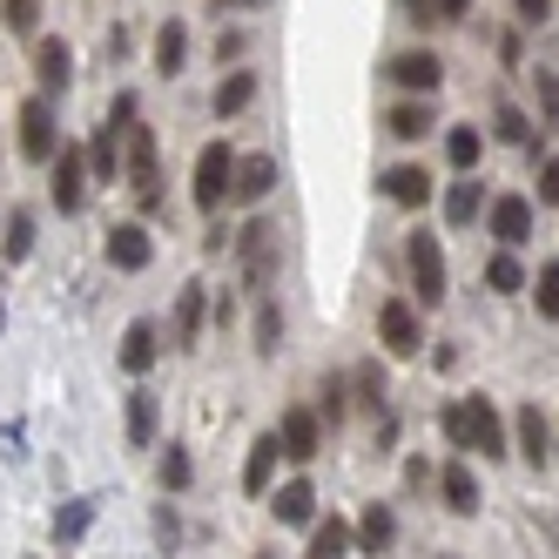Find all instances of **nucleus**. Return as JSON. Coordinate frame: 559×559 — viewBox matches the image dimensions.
I'll return each instance as SVG.
<instances>
[{
  "mask_svg": "<svg viewBox=\"0 0 559 559\" xmlns=\"http://www.w3.org/2000/svg\"><path fill=\"white\" fill-rule=\"evenodd\" d=\"M445 438L459 452H486V459H506V418L492 412V397H459V405H445Z\"/></svg>",
  "mask_w": 559,
  "mask_h": 559,
  "instance_id": "1",
  "label": "nucleus"
},
{
  "mask_svg": "<svg viewBox=\"0 0 559 559\" xmlns=\"http://www.w3.org/2000/svg\"><path fill=\"white\" fill-rule=\"evenodd\" d=\"M229 189H236V155H229V142H210L203 155H195L189 195H195V210H203V216H216V210L229 203Z\"/></svg>",
  "mask_w": 559,
  "mask_h": 559,
  "instance_id": "2",
  "label": "nucleus"
},
{
  "mask_svg": "<svg viewBox=\"0 0 559 559\" xmlns=\"http://www.w3.org/2000/svg\"><path fill=\"white\" fill-rule=\"evenodd\" d=\"M405 263H412V297L418 304H445V250H438L431 229L405 236Z\"/></svg>",
  "mask_w": 559,
  "mask_h": 559,
  "instance_id": "3",
  "label": "nucleus"
},
{
  "mask_svg": "<svg viewBox=\"0 0 559 559\" xmlns=\"http://www.w3.org/2000/svg\"><path fill=\"white\" fill-rule=\"evenodd\" d=\"M378 344H384L391 357H418L425 324H418V310H412L405 297H384V304H378Z\"/></svg>",
  "mask_w": 559,
  "mask_h": 559,
  "instance_id": "4",
  "label": "nucleus"
},
{
  "mask_svg": "<svg viewBox=\"0 0 559 559\" xmlns=\"http://www.w3.org/2000/svg\"><path fill=\"white\" fill-rule=\"evenodd\" d=\"M55 102L48 95H27L21 102V155L27 163H55Z\"/></svg>",
  "mask_w": 559,
  "mask_h": 559,
  "instance_id": "5",
  "label": "nucleus"
},
{
  "mask_svg": "<svg viewBox=\"0 0 559 559\" xmlns=\"http://www.w3.org/2000/svg\"><path fill=\"white\" fill-rule=\"evenodd\" d=\"M82 195H88V148L61 142L55 148V210L74 216V210H82Z\"/></svg>",
  "mask_w": 559,
  "mask_h": 559,
  "instance_id": "6",
  "label": "nucleus"
},
{
  "mask_svg": "<svg viewBox=\"0 0 559 559\" xmlns=\"http://www.w3.org/2000/svg\"><path fill=\"white\" fill-rule=\"evenodd\" d=\"M276 445H284V459L310 465L317 452H324V425H317V412H310V405H290L284 425H276Z\"/></svg>",
  "mask_w": 559,
  "mask_h": 559,
  "instance_id": "7",
  "label": "nucleus"
},
{
  "mask_svg": "<svg viewBox=\"0 0 559 559\" xmlns=\"http://www.w3.org/2000/svg\"><path fill=\"white\" fill-rule=\"evenodd\" d=\"M122 135H129V182H135V195H142V210H155V203H163V195H155V129L129 122Z\"/></svg>",
  "mask_w": 559,
  "mask_h": 559,
  "instance_id": "8",
  "label": "nucleus"
},
{
  "mask_svg": "<svg viewBox=\"0 0 559 559\" xmlns=\"http://www.w3.org/2000/svg\"><path fill=\"white\" fill-rule=\"evenodd\" d=\"M236 250H243V284L263 290L270 270H276V250H270V223H243L236 229Z\"/></svg>",
  "mask_w": 559,
  "mask_h": 559,
  "instance_id": "9",
  "label": "nucleus"
},
{
  "mask_svg": "<svg viewBox=\"0 0 559 559\" xmlns=\"http://www.w3.org/2000/svg\"><path fill=\"white\" fill-rule=\"evenodd\" d=\"M492 236H499V250L533 243V203L526 195H492Z\"/></svg>",
  "mask_w": 559,
  "mask_h": 559,
  "instance_id": "10",
  "label": "nucleus"
},
{
  "mask_svg": "<svg viewBox=\"0 0 559 559\" xmlns=\"http://www.w3.org/2000/svg\"><path fill=\"white\" fill-rule=\"evenodd\" d=\"M391 82L412 88V95H438V82H445V61H438L431 48H412V55L391 61Z\"/></svg>",
  "mask_w": 559,
  "mask_h": 559,
  "instance_id": "11",
  "label": "nucleus"
},
{
  "mask_svg": "<svg viewBox=\"0 0 559 559\" xmlns=\"http://www.w3.org/2000/svg\"><path fill=\"white\" fill-rule=\"evenodd\" d=\"M155 357H163V331H155L148 317H135V324L122 331V371H129V378H148Z\"/></svg>",
  "mask_w": 559,
  "mask_h": 559,
  "instance_id": "12",
  "label": "nucleus"
},
{
  "mask_svg": "<svg viewBox=\"0 0 559 559\" xmlns=\"http://www.w3.org/2000/svg\"><path fill=\"white\" fill-rule=\"evenodd\" d=\"M148 257H155V243H148V229L142 223H122V229H108V263L115 270H148Z\"/></svg>",
  "mask_w": 559,
  "mask_h": 559,
  "instance_id": "13",
  "label": "nucleus"
},
{
  "mask_svg": "<svg viewBox=\"0 0 559 559\" xmlns=\"http://www.w3.org/2000/svg\"><path fill=\"white\" fill-rule=\"evenodd\" d=\"M384 195H391L397 210H425L431 203V169H412V163L384 169Z\"/></svg>",
  "mask_w": 559,
  "mask_h": 559,
  "instance_id": "14",
  "label": "nucleus"
},
{
  "mask_svg": "<svg viewBox=\"0 0 559 559\" xmlns=\"http://www.w3.org/2000/svg\"><path fill=\"white\" fill-rule=\"evenodd\" d=\"M34 74H41V88H55V95L74 82V48L61 41V34H48V41L34 48Z\"/></svg>",
  "mask_w": 559,
  "mask_h": 559,
  "instance_id": "15",
  "label": "nucleus"
},
{
  "mask_svg": "<svg viewBox=\"0 0 559 559\" xmlns=\"http://www.w3.org/2000/svg\"><path fill=\"white\" fill-rule=\"evenodd\" d=\"M276 459H284V445H276V431H263L257 445H250V459H243V492H250V499H263V492H270Z\"/></svg>",
  "mask_w": 559,
  "mask_h": 559,
  "instance_id": "16",
  "label": "nucleus"
},
{
  "mask_svg": "<svg viewBox=\"0 0 559 559\" xmlns=\"http://www.w3.org/2000/svg\"><path fill=\"white\" fill-rule=\"evenodd\" d=\"M276 189V163H270V155H243V163H236V203H263V195Z\"/></svg>",
  "mask_w": 559,
  "mask_h": 559,
  "instance_id": "17",
  "label": "nucleus"
},
{
  "mask_svg": "<svg viewBox=\"0 0 559 559\" xmlns=\"http://www.w3.org/2000/svg\"><path fill=\"white\" fill-rule=\"evenodd\" d=\"M195 337H203V284H189L176 297V324H169V344L176 350H195Z\"/></svg>",
  "mask_w": 559,
  "mask_h": 559,
  "instance_id": "18",
  "label": "nucleus"
},
{
  "mask_svg": "<svg viewBox=\"0 0 559 559\" xmlns=\"http://www.w3.org/2000/svg\"><path fill=\"white\" fill-rule=\"evenodd\" d=\"M88 176L95 182H115V176H122V129H95V142H88Z\"/></svg>",
  "mask_w": 559,
  "mask_h": 559,
  "instance_id": "19",
  "label": "nucleus"
},
{
  "mask_svg": "<svg viewBox=\"0 0 559 559\" xmlns=\"http://www.w3.org/2000/svg\"><path fill=\"white\" fill-rule=\"evenodd\" d=\"M270 506H276V519H284V526H310V512H317L310 478H290V486H276V492H270Z\"/></svg>",
  "mask_w": 559,
  "mask_h": 559,
  "instance_id": "20",
  "label": "nucleus"
},
{
  "mask_svg": "<svg viewBox=\"0 0 559 559\" xmlns=\"http://www.w3.org/2000/svg\"><path fill=\"white\" fill-rule=\"evenodd\" d=\"M478 210H486V182L459 176V182L445 189V223H452V229H465V223H478Z\"/></svg>",
  "mask_w": 559,
  "mask_h": 559,
  "instance_id": "21",
  "label": "nucleus"
},
{
  "mask_svg": "<svg viewBox=\"0 0 559 559\" xmlns=\"http://www.w3.org/2000/svg\"><path fill=\"white\" fill-rule=\"evenodd\" d=\"M350 519H324V526H310V546H304V559H350Z\"/></svg>",
  "mask_w": 559,
  "mask_h": 559,
  "instance_id": "22",
  "label": "nucleus"
},
{
  "mask_svg": "<svg viewBox=\"0 0 559 559\" xmlns=\"http://www.w3.org/2000/svg\"><path fill=\"white\" fill-rule=\"evenodd\" d=\"M438 499H445L459 519H465V512H478V478H472L465 465H445V472H438Z\"/></svg>",
  "mask_w": 559,
  "mask_h": 559,
  "instance_id": "23",
  "label": "nucleus"
},
{
  "mask_svg": "<svg viewBox=\"0 0 559 559\" xmlns=\"http://www.w3.org/2000/svg\"><path fill=\"white\" fill-rule=\"evenodd\" d=\"M350 539L365 546V552H384V546L397 539V519H391V506H365V519L350 526Z\"/></svg>",
  "mask_w": 559,
  "mask_h": 559,
  "instance_id": "24",
  "label": "nucleus"
},
{
  "mask_svg": "<svg viewBox=\"0 0 559 559\" xmlns=\"http://www.w3.org/2000/svg\"><path fill=\"white\" fill-rule=\"evenodd\" d=\"M512 431H519V452H526L533 465H546V452H552V431H546V418H539V405H526L512 418Z\"/></svg>",
  "mask_w": 559,
  "mask_h": 559,
  "instance_id": "25",
  "label": "nucleus"
},
{
  "mask_svg": "<svg viewBox=\"0 0 559 559\" xmlns=\"http://www.w3.org/2000/svg\"><path fill=\"white\" fill-rule=\"evenodd\" d=\"M182 61H189V34H182V21H163V34H155V68L182 74Z\"/></svg>",
  "mask_w": 559,
  "mask_h": 559,
  "instance_id": "26",
  "label": "nucleus"
},
{
  "mask_svg": "<svg viewBox=\"0 0 559 559\" xmlns=\"http://www.w3.org/2000/svg\"><path fill=\"white\" fill-rule=\"evenodd\" d=\"M257 102V74H223V88H216V115L229 122V115H243Z\"/></svg>",
  "mask_w": 559,
  "mask_h": 559,
  "instance_id": "27",
  "label": "nucleus"
},
{
  "mask_svg": "<svg viewBox=\"0 0 559 559\" xmlns=\"http://www.w3.org/2000/svg\"><path fill=\"white\" fill-rule=\"evenodd\" d=\"M391 135H397V142L431 135V108H425V102H397V108H391Z\"/></svg>",
  "mask_w": 559,
  "mask_h": 559,
  "instance_id": "28",
  "label": "nucleus"
},
{
  "mask_svg": "<svg viewBox=\"0 0 559 559\" xmlns=\"http://www.w3.org/2000/svg\"><path fill=\"white\" fill-rule=\"evenodd\" d=\"M129 445H155V397L129 391Z\"/></svg>",
  "mask_w": 559,
  "mask_h": 559,
  "instance_id": "29",
  "label": "nucleus"
},
{
  "mask_svg": "<svg viewBox=\"0 0 559 559\" xmlns=\"http://www.w3.org/2000/svg\"><path fill=\"white\" fill-rule=\"evenodd\" d=\"M486 284H492L499 297H512V290H526V270H519V257H512V250H499V257L486 263Z\"/></svg>",
  "mask_w": 559,
  "mask_h": 559,
  "instance_id": "30",
  "label": "nucleus"
},
{
  "mask_svg": "<svg viewBox=\"0 0 559 559\" xmlns=\"http://www.w3.org/2000/svg\"><path fill=\"white\" fill-rule=\"evenodd\" d=\"M478 148H486V142H478V129H452V135H445V155H452V169H459V176H472Z\"/></svg>",
  "mask_w": 559,
  "mask_h": 559,
  "instance_id": "31",
  "label": "nucleus"
},
{
  "mask_svg": "<svg viewBox=\"0 0 559 559\" xmlns=\"http://www.w3.org/2000/svg\"><path fill=\"white\" fill-rule=\"evenodd\" d=\"M533 304H539V317H559V263H539V276H533Z\"/></svg>",
  "mask_w": 559,
  "mask_h": 559,
  "instance_id": "32",
  "label": "nucleus"
},
{
  "mask_svg": "<svg viewBox=\"0 0 559 559\" xmlns=\"http://www.w3.org/2000/svg\"><path fill=\"white\" fill-rule=\"evenodd\" d=\"M492 122H499V129H492L499 142H533V122H526V115H519L512 102H499V108H492Z\"/></svg>",
  "mask_w": 559,
  "mask_h": 559,
  "instance_id": "33",
  "label": "nucleus"
},
{
  "mask_svg": "<svg viewBox=\"0 0 559 559\" xmlns=\"http://www.w3.org/2000/svg\"><path fill=\"white\" fill-rule=\"evenodd\" d=\"M34 257V216L21 210L14 223H8V263H27Z\"/></svg>",
  "mask_w": 559,
  "mask_h": 559,
  "instance_id": "34",
  "label": "nucleus"
},
{
  "mask_svg": "<svg viewBox=\"0 0 559 559\" xmlns=\"http://www.w3.org/2000/svg\"><path fill=\"white\" fill-rule=\"evenodd\" d=\"M276 337H284V310L263 304V310H257V350L270 357V350H276Z\"/></svg>",
  "mask_w": 559,
  "mask_h": 559,
  "instance_id": "35",
  "label": "nucleus"
},
{
  "mask_svg": "<svg viewBox=\"0 0 559 559\" xmlns=\"http://www.w3.org/2000/svg\"><path fill=\"white\" fill-rule=\"evenodd\" d=\"M163 486H169V492L189 486V452H182V445H163Z\"/></svg>",
  "mask_w": 559,
  "mask_h": 559,
  "instance_id": "36",
  "label": "nucleus"
},
{
  "mask_svg": "<svg viewBox=\"0 0 559 559\" xmlns=\"http://www.w3.org/2000/svg\"><path fill=\"white\" fill-rule=\"evenodd\" d=\"M357 391H365L371 412H384V371H378V365H357Z\"/></svg>",
  "mask_w": 559,
  "mask_h": 559,
  "instance_id": "37",
  "label": "nucleus"
},
{
  "mask_svg": "<svg viewBox=\"0 0 559 559\" xmlns=\"http://www.w3.org/2000/svg\"><path fill=\"white\" fill-rule=\"evenodd\" d=\"M88 519H95L88 506H68V512L55 519V539H82V533H88Z\"/></svg>",
  "mask_w": 559,
  "mask_h": 559,
  "instance_id": "38",
  "label": "nucleus"
},
{
  "mask_svg": "<svg viewBox=\"0 0 559 559\" xmlns=\"http://www.w3.org/2000/svg\"><path fill=\"white\" fill-rule=\"evenodd\" d=\"M512 14H519V27H546L552 21V0H512Z\"/></svg>",
  "mask_w": 559,
  "mask_h": 559,
  "instance_id": "39",
  "label": "nucleus"
},
{
  "mask_svg": "<svg viewBox=\"0 0 559 559\" xmlns=\"http://www.w3.org/2000/svg\"><path fill=\"white\" fill-rule=\"evenodd\" d=\"M539 203H559V155L539 163Z\"/></svg>",
  "mask_w": 559,
  "mask_h": 559,
  "instance_id": "40",
  "label": "nucleus"
},
{
  "mask_svg": "<svg viewBox=\"0 0 559 559\" xmlns=\"http://www.w3.org/2000/svg\"><path fill=\"white\" fill-rule=\"evenodd\" d=\"M344 418V378H324V425Z\"/></svg>",
  "mask_w": 559,
  "mask_h": 559,
  "instance_id": "41",
  "label": "nucleus"
},
{
  "mask_svg": "<svg viewBox=\"0 0 559 559\" xmlns=\"http://www.w3.org/2000/svg\"><path fill=\"white\" fill-rule=\"evenodd\" d=\"M533 82H539V102H546V115H552V129H559V82H552V74H533Z\"/></svg>",
  "mask_w": 559,
  "mask_h": 559,
  "instance_id": "42",
  "label": "nucleus"
},
{
  "mask_svg": "<svg viewBox=\"0 0 559 559\" xmlns=\"http://www.w3.org/2000/svg\"><path fill=\"white\" fill-rule=\"evenodd\" d=\"M472 0H431V21H465Z\"/></svg>",
  "mask_w": 559,
  "mask_h": 559,
  "instance_id": "43",
  "label": "nucleus"
},
{
  "mask_svg": "<svg viewBox=\"0 0 559 559\" xmlns=\"http://www.w3.org/2000/svg\"><path fill=\"white\" fill-rule=\"evenodd\" d=\"M216 14H250V8H270V0H210Z\"/></svg>",
  "mask_w": 559,
  "mask_h": 559,
  "instance_id": "44",
  "label": "nucleus"
},
{
  "mask_svg": "<svg viewBox=\"0 0 559 559\" xmlns=\"http://www.w3.org/2000/svg\"><path fill=\"white\" fill-rule=\"evenodd\" d=\"M397 8H405V14H412L418 27H431V0H397Z\"/></svg>",
  "mask_w": 559,
  "mask_h": 559,
  "instance_id": "45",
  "label": "nucleus"
},
{
  "mask_svg": "<svg viewBox=\"0 0 559 559\" xmlns=\"http://www.w3.org/2000/svg\"><path fill=\"white\" fill-rule=\"evenodd\" d=\"M0 8H41V0H0Z\"/></svg>",
  "mask_w": 559,
  "mask_h": 559,
  "instance_id": "46",
  "label": "nucleus"
},
{
  "mask_svg": "<svg viewBox=\"0 0 559 559\" xmlns=\"http://www.w3.org/2000/svg\"><path fill=\"white\" fill-rule=\"evenodd\" d=\"M0 324H8V304H0Z\"/></svg>",
  "mask_w": 559,
  "mask_h": 559,
  "instance_id": "47",
  "label": "nucleus"
},
{
  "mask_svg": "<svg viewBox=\"0 0 559 559\" xmlns=\"http://www.w3.org/2000/svg\"><path fill=\"white\" fill-rule=\"evenodd\" d=\"M257 559H270V552H257Z\"/></svg>",
  "mask_w": 559,
  "mask_h": 559,
  "instance_id": "48",
  "label": "nucleus"
}]
</instances>
